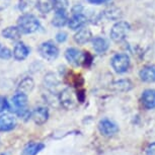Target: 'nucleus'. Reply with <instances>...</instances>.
<instances>
[{
	"mask_svg": "<svg viewBox=\"0 0 155 155\" xmlns=\"http://www.w3.org/2000/svg\"><path fill=\"white\" fill-rule=\"evenodd\" d=\"M17 25L22 34H33L41 27L39 19L30 13H25L19 16L17 19Z\"/></svg>",
	"mask_w": 155,
	"mask_h": 155,
	"instance_id": "obj_1",
	"label": "nucleus"
},
{
	"mask_svg": "<svg viewBox=\"0 0 155 155\" xmlns=\"http://www.w3.org/2000/svg\"><path fill=\"white\" fill-rule=\"evenodd\" d=\"M59 101L61 106L65 107L66 110H73L77 107L78 104V97L75 94L74 90L72 88H65L60 92L59 94Z\"/></svg>",
	"mask_w": 155,
	"mask_h": 155,
	"instance_id": "obj_2",
	"label": "nucleus"
},
{
	"mask_svg": "<svg viewBox=\"0 0 155 155\" xmlns=\"http://www.w3.org/2000/svg\"><path fill=\"white\" fill-rule=\"evenodd\" d=\"M131 30V27L127 21H118L113 25L112 30H110V38L114 42L120 43L126 39L128 36L129 31Z\"/></svg>",
	"mask_w": 155,
	"mask_h": 155,
	"instance_id": "obj_3",
	"label": "nucleus"
},
{
	"mask_svg": "<svg viewBox=\"0 0 155 155\" xmlns=\"http://www.w3.org/2000/svg\"><path fill=\"white\" fill-rule=\"evenodd\" d=\"M39 53L47 61H54L59 56V49L52 42H44L39 47Z\"/></svg>",
	"mask_w": 155,
	"mask_h": 155,
	"instance_id": "obj_4",
	"label": "nucleus"
},
{
	"mask_svg": "<svg viewBox=\"0 0 155 155\" xmlns=\"http://www.w3.org/2000/svg\"><path fill=\"white\" fill-rule=\"evenodd\" d=\"M112 66L117 73H124L130 67V57L127 54H116L112 59Z\"/></svg>",
	"mask_w": 155,
	"mask_h": 155,
	"instance_id": "obj_5",
	"label": "nucleus"
},
{
	"mask_svg": "<svg viewBox=\"0 0 155 155\" xmlns=\"http://www.w3.org/2000/svg\"><path fill=\"white\" fill-rule=\"evenodd\" d=\"M65 58L73 66H79L85 61V55L76 48H68L65 52Z\"/></svg>",
	"mask_w": 155,
	"mask_h": 155,
	"instance_id": "obj_6",
	"label": "nucleus"
},
{
	"mask_svg": "<svg viewBox=\"0 0 155 155\" xmlns=\"http://www.w3.org/2000/svg\"><path fill=\"white\" fill-rule=\"evenodd\" d=\"M99 132L106 137H112L119 132V128L115 123L109 119H104L98 124Z\"/></svg>",
	"mask_w": 155,
	"mask_h": 155,
	"instance_id": "obj_7",
	"label": "nucleus"
},
{
	"mask_svg": "<svg viewBox=\"0 0 155 155\" xmlns=\"http://www.w3.org/2000/svg\"><path fill=\"white\" fill-rule=\"evenodd\" d=\"M31 119L37 125H43L49 119V110L45 107H38L31 113Z\"/></svg>",
	"mask_w": 155,
	"mask_h": 155,
	"instance_id": "obj_8",
	"label": "nucleus"
},
{
	"mask_svg": "<svg viewBox=\"0 0 155 155\" xmlns=\"http://www.w3.org/2000/svg\"><path fill=\"white\" fill-rule=\"evenodd\" d=\"M16 126V120L9 114L0 116V132L11 131Z\"/></svg>",
	"mask_w": 155,
	"mask_h": 155,
	"instance_id": "obj_9",
	"label": "nucleus"
},
{
	"mask_svg": "<svg viewBox=\"0 0 155 155\" xmlns=\"http://www.w3.org/2000/svg\"><path fill=\"white\" fill-rule=\"evenodd\" d=\"M30 54V48L23 43H17L13 49V57L17 61H23L27 59Z\"/></svg>",
	"mask_w": 155,
	"mask_h": 155,
	"instance_id": "obj_10",
	"label": "nucleus"
},
{
	"mask_svg": "<svg viewBox=\"0 0 155 155\" xmlns=\"http://www.w3.org/2000/svg\"><path fill=\"white\" fill-rule=\"evenodd\" d=\"M142 104L146 109L152 110L155 109V90L154 89H147L143 92L141 97Z\"/></svg>",
	"mask_w": 155,
	"mask_h": 155,
	"instance_id": "obj_11",
	"label": "nucleus"
},
{
	"mask_svg": "<svg viewBox=\"0 0 155 155\" xmlns=\"http://www.w3.org/2000/svg\"><path fill=\"white\" fill-rule=\"evenodd\" d=\"M139 76L144 82H155V65H148L143 67Z\"/></svg>",
	"mask_w": 155,
	"mask_h": 155,
	"instance_id": "obj_12",
	"label": "nucleus"
},
{
	"mask_svg": "<svg viewBox=\"0 0 155 155\" xmlns=\"http://www.w3.org/2000/svg\"><path fill=\"white\" fill-rule=\"evenodd\" d=\"M11 101H12V104L14 106V112H16V110L20 109H25V107H27L28 104V94L22 92H17L16 94L12 96Z\"/></svg>",
	"mask_w": 155,
	"mask_h": 155,
	"instance_id": "obj_13",
	"label": "nucleus"
},
{
	"mask_svg": "<svg viewBox=\"0 0 155 155\" xmlns=\"http://www.w3.org/2000/svg\"><path fill=\"white\" fill-rule=\"evenodd\" d=\"M92 39V34L90 30L85 28H81L79 31L74 35V41L79 45H84L88 43Z\"/></svg>",
	"mask_w": 155,
	"mask_h": 155,
	"instance_id": "obj_14",
	"label": "nucleus"
},
{
	"mask_svg": "<svg viewBox=\"0 0 155 155\" xmlns=\"http://www.w3.org/2000/svg\"><path fill=\"white\" fill-rule=\"evenodd\" d=\"M87 18L85 15H83L82 13L79 14H73V16L68 20V25L71 30L75 31L78 28H81L86 23Z\"/></svg>",
	"mask_w": 155,
	"mask_h": 155,
	"instance_id": "obj_15",
	"label": "nucleus"
},
{
	"mask_svg": "<svg viewBox=\"0 0 155 155\" xmlns=\"http://www.w3.org/2000/svg\"><path fill=\"white\" fill-rule=\"evenodd\" d=\"M92 47L94 51L98 54H104L109 49V43L106 39L101 37H96L92 40Z\"/></svg>",
	"mask_w": 155,
	"mask_h": 155,
	"instance_id": "obj_16",
	"label": "nucleus"
},
{
	"mask_svg": "<svg viewBox=\"0 0 155 155\" xmlns=\"http://www.w3.org/2000/svg\"><path fill=\"white\" fill-rule=\"evenodd\" d=\"M45 148V145L43 143L31 142L23 148V150L20 155H37L41 150Z\"/></svg>",
	"mask_w": 155,
	"mask_h": 155,
	"instance_id": "obj_17",
	"label": "nucleus"
},
{
	"mask_svg": "<svg viewBox=\"0 0 155 155\" xmlns=\"http://www.w3.org/2000/svg\"><path fill=\"white\" fill-rule=\"evenodd\" d=\"M2 36L11 41H18L21 37V31L18 27H8L2 31Z\"/></svg>",
	"mask_w": 155,
	"mask_h": 155,
	"instance_id": "obj_18",
	"label": "nucleus"
},
{
	"mask_svg": "<svg viewBox=\"0 0 155 155\" xmlns=\"http://www.w3.org/2000/svg\"><path fill=\"white\" fill-rule=\"evenodd\" d=\"M34 87H35L34 80L31 79V77H27L20 81V83L18 84V87H17V92H22V93L28 94V93L31 92Z\"/></svg>",
	"mask_w": 155,
	"mask_h": 155,
	"instance_id": "obj_19",
	"label": "nucleus"
},
{
	"mask_svg": "<svg viewBox=\"0 0 155 155\" xmlns=\"http://www.w3.org/2000/svg\"><path fill=\"white\" fill-rule=\"evenodd\" d=\"M68 17H67L66 11H56L55 15L52 19V25L57 28H62L66 23H68Z\"/></svg>",
	"mask_w": 155,
	"mask_h": 155,
	"instance_id": "obj_20",
	"label": "nucleus"
},
{
	"mask_svg": "<svg viewBox=\"0 0 155 155\" xmlns=\"http://www.w3.org/2000/svg\"><path fill=\"white\" fill-rule=\"evenodd\" d=\"M114 89L117 91H128L132 88V82L130 80H119L113 84Z\"/></svg>",
	"mask_w": 155,
	"mask_h": 155,
	"instance_id": "obj_21",
	"label": "nucleus"
},
{
	"mask_svg": "<svg viewBox=\"0 0 155 155\" xmlns=\"http://www.w3.org/2000/svg\"><path fill=\"white\" fill-rule=\"evenodd\" d=\"M37 8L42 13H48L53 8L51 0H37Z\"/></svg>",
	"mask_w": 155,
	"mask_h": 155,
	"instance_id": "obj_22",
	"label": "nucleus"
},
{
	"mask_svg": "<svg viewBox=\"0 0 155 155\" xmlns=\"http://www.w3.org/2000/svg\"><path fill=\"white\" fill-rule=\"evenodd\" d=\"M104 15L109 19L116 20V19H119L120 17L122 16V12L118 7H109L104 10Z\"/></svg>",
	"mask_w": 155,
	"mask_h": 155,
	"instance_id": "obj_23",
	"label": "nucleus"
},
{
	"mask_svg": "<svg viewBox=\"0 0 155 155\" xmlns=\"http://www.w3.org/2000/svg\"><path fill=\"white\" fill-rule=\"evenodd\" d=\"M52 4H53V9H55V11H66L69 2L68 0H52Z\"/></svg>",
	"mask_w": 155,
	"mask_h": 155,
	"instance_id": "obj_24",
	"label": "nucleus"
},
{
	"mask_svg": "<svg viewBox=\"0 0 155 155\" xmlns=\"http://www.w3.org/2000/svg\"><path fill=\"white\" fill-rule=\"evenodd\" d=\"M11 55H12V53L8 48H5V47L0 48V59L7 60L11 57Z\"/></svg>",
	"mask_w": 155,
	"mask_h": 155,
	"instance_id": "obj_25",
	"label": "nucleus"
},
{
	"mask_svg": "<svg viewBox=\"0 0 155 155\" xmlns=\"http://www.w3.org/2000/svg\"><path fill=\"white\" fill-rule=\"evenodd\" d=\"M7 109H9V104H8L6 97L0 95V113L4 112Z\"/></svg>",
	"mask_w": 155,
	"mask_h": 155,
	"instance_id": "obj_26",
	"label": "nucleus"
},
{
	"mask_svg": "<svg viewBox=\"0 0 155 155\" xmlns=\"http://www.w3.org/2000/svg\"><path fill=\"white\" fill-rule=\"evenodd\" d=\"M67 37H68V35L65 31H60V33H58L56 35V40L59 43H64L67 40Z\"/></svg>",
	"mask_w": 155,
	"mask_h": 155,
	"instance_id": "obj_27",
	"label": "nucleus"
},
{
	"mask_svg": "<svg viewBox=\"0 0 155 155\" xmlns=\"http://www.w3.org/2000/svg\"><path fill=\"white\" fill-rule=\"evenodd\" d=\"M146 155H155V142L149 144L146 148Z\"/></svg>",
	"mask_w": 155,
	"mask_h": 155,
	"instance_id": "obj_28",
	"label": "nucleus"
},
{
	"mask_svg": "<svg viewBox=\"0 0 155 155\" xmlns=\"http://www.w3.org/2000/svg\"><path fill=\"white\" fill-rule=\"evenodd\" d=\"M82 10H83V7L81 6V5H79V4L75 5V6L72 8V12H73V14H79V13L82 12Z\"/></svg>",
	"mask_w": 155,
	"mask_h": 155,
	"instance_id": "obj_29",
	"label": "nucleus"
},
{
	"mask_svg": "<svg viewBox=\"0 0 155 155\" xmlns=\"http://www.w3.org/2000/svg\"><path fill=\"white\" fill-rule=\"evenodd\" d=\"M87 1L91 4H102V3H104V2L109 1V0H87Z\"/></svg>",
	"mask_w": 155,
	"mask_h": 155,
	"instance_id": "obj_30",
	"label": "nucleus"
},
{
	"mask_svg": "<svg viewBox=\"0 0 155 155\" xmlns=\"http://www.w3.org/2000/svg\"><path fill=\"white\" fill-rule=\"evenodd\" d=\"M0 155H7V154H6V153H1Z\"/></svg>",
	"mask_w": 155,
	"mask_h": 155,
	"instance_id": "obj_31",
	"label": "nucleus"
}]
</instances>
